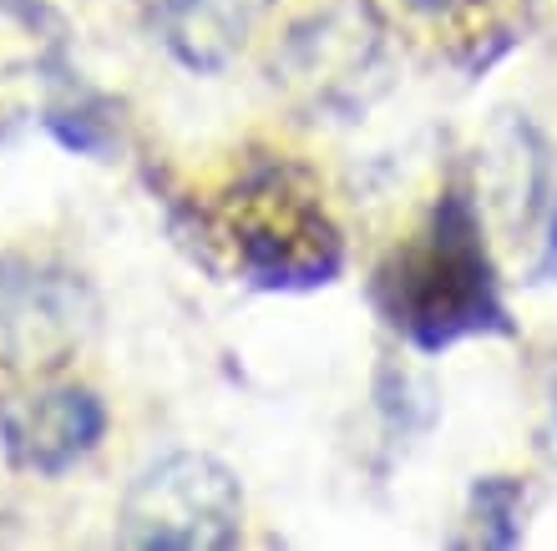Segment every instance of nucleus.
Instances as JSON below:
<instances>
[{
  "instance_id": "2",
  "label": "nucleus",
  "mask_w": 557,
  "mask_h": 551,
  "mask_svg": "<svg viewBox=\"0 0 557 551\" xmlns=\"http://www.w3.org/2000/svg\"><path fill=\"white\" fill-rule=\"evenodd\" d=\"M375 304L406 345L436 354L461 339L512 334V314L502 304L497 253L486 243V208L467 183L441 192L421 228L375 274Z\"/></svg>"
},
{
  "instance_id": "10",
  "label": "nucleus",
  "mask_w": 557,
  "mask_h": 551,
  "mask_svg": "<svg viewBox=\"0 0 557 551\" xmlns=\"http://www.w3.org/2000/svg\"><path fill=\"white\" fill-rule=\"evenodd\" d=\"M46 127L57 132L72 152H91V158H102L107 147H112V137H117V127L107 122L102 107H87V102L51 107V112H46Z\"/></svg>"
},
{
  "instance_id": "8",
  "label": "nucleus",
  "mask_w": 557,
  "mask_h": 551,
  "mask_svg": "<svg viewBox=\"0 0 557 551\" xmlns=\"http://www.w3.org/2000/svg\"><path fill=\"white\" fill-rule=\"evenodd\" d=\"M274 0H152L162 46L193 72H219L249 46Z\"/></svg>"
},
{
  "instance_id": "1",
  "label": "nucleus",
  "mask_w": 557,
  "mask_h": 551,
  "mask_svg": "<svg viewBox=\"0 0 557 551\" xmlns=\"http://www.w3.org/2000/svg\"><path fill=\"white\" fill-rule=\"evenodd\" d=\"M193 233L198 253L249 289H320L345 268L324 183L289 158H249L193 208Z\"/></svg>"
},
{
  "instance_id": "6",
  "label": "nucleus",
  "mask_w": 557,
  "mask_h": 551,
  "mask_svg": "<svg viewBox=\"0 0 557 551\" xmlns=\"http://www.w3.org/2000/svg\"><path fill=\"white\" fill-rule=\"evenodd\" d=\"M537 5L543 0H375V15L421 57L476 76L528 36Z\"/></svg>"
},
{
  "instance_id": "7",
  "label": "nucleus",
  "mask_w": 557,
  "mask_h": 551,
  "mask_svg": "<svg viewBox=\"0 0 557 551\" xmlns=\"http://www.w3.org/2000/svg\"><path fill=\"white\" fill-rule=\"evenodd\" d=\"M107 430V405L87 385H41L0 400V446L11 465L36 476H61L87 461Z\"/></svg>"
},
{
  "instance_id": "5",
  "label": "nucleus",
  "mask_w": 557,
  "mask_h": 551,
  "mask_svg": "<svg viewBox=\"0 0 557 551\" xmlns=\"http://www.w3.org/2000/svg\"><path fill=\"white\" fill-rule=\"evenodd\" d=\"M492 213L528 284L557 278V162L528 116H507L492 137Z\"/></svg>"
},
{
  "instance_id": "9",
  "label": "nucleus",
  "mask_w": 557,
  "mask_h": 551,
  "mask_svg": "<svg viewBox=\"0 0 557 551\" xmlns=\"http://www.w3.org/2000/svg\"><path fill=\"white\" fill-rule=\"evenodd\" d=\"M522 506H528V491L522 480L512 476H482L471 486V526L482 547H517L522 541Z\"/></svg>"
},
{
  "instance_id": "3",
  "label": "nucleus",
  "mask_w": 557,
  "mask_h": 551,
  "mask_svg": "<svg viewBox=\"0 0 557 551\" xmlns=\"http://www.w3.org/2000/svg\"><path fill=\"white\" fill-rule=\"evenodd\" d=\"M244 537L238 476L203 450H173L133 480L117 541L147 551H228Z\"/></svg>"
},
{
  "instance_id": "4",
  "label": "nucleus",
  "mask_w": 557,
  "mask_h": 551,
  "mask_svg": "<svg viewBox=\"0 0 557 551\" xmlns=\"http://www.w3.org/2000/svg\"><path fill=\"white\" fill-rule=\"evenodd\" d=\"M97 299L66 263L5 253L0 259V364L15 375H51L87 345Z\"/></svg>"
},
{
  "instance_id": "11",
  "label": "nucleus",
  "mask_w": 557,
  "mask_h": 551,
  "mask_svg": "<svg viewBox=\"0 0 557 551\" xmlns=\"http://www.w3.org/2000/svg\"><path fill=\"white\" fill-rule=\"evenodd\" d=\"M543 446H547V455L557 461V395H553V421H547V430H543Z\"/></svg>"
}]
</instances>
